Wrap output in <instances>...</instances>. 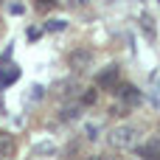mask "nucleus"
Returning <instances> with one entry per match:
<instances>
[{"label": "nucleus", "mask_w": 160, "mask_h": 160, "mask_svg": "<svg viewBox=\"0 0 160 160\" xmlns=\"http://www.w3.org/2000/svg\"><path fill=\"white\" fill-rule=\"evenodd\" d=\"M70 3H73V6H87L90 0H70Z\"/></svg>", "instance_id": "2eb2a0df"}, {"label": "nucleus", "mask_w": 160, "mask_h": 160, "mask_svg": "<svg viewBox=\"0 0 160 160\" xmlns=\"http://www.w3.org/2000/svg\"><path fill=\"white\" fill-rule=\"evenodd\" d=\"M53 3H56V0H34V6H37L39 11H45V8H51Z\"/></svg>", "instance_id": "ddd939ff"}, {"label": "nucleus", "mask_w": 160, "mask_h": 160, "mask_svg": "<svg viewBox=\"0 0 160 160\" xmlns=\"http://www.w3.org/2000/svg\"><path fill=\"white\" fill-rule=\"evenodd\" d=\"M31 155H34V158H42V155H56V143H51V141L34 143V146H31Z\"/></svg>", "instance_id": "20e7f679"}, {"label": "nucleus", "mask_w": 160, "mask_h": 160, "mask_svg": "<svg viewBox=\"0 0 160 160\" xmlns=\"http://www.w3.org/2000/svg\"><path fill=\"white\" fill-rule=\"evenodd\" d=\"M73 87H76L73 82H59V84L53 87V96H59V98H65V96H70V93H73Z\"/></svg>", "instance_id": "0eeeda50"}, {"label": "nucleus", "mask_w": 160, "mask_h": 160, "mask_svg": "<svg viewBox=\"0 0 160 160\" xmlns=\"http://www.w3.org/2000/svg\"><path fill=\"white\" fill-rule=\"evenodd\" d=\"M14 155V138L8 132H0V158H11Z\"/></svg>", "instance_id": "39448f33"}, {"label": "nucleus", "mask_w": 160, "mask_h": 160, "mask_svg": "<svg viewBox=\"0 0 160 160\" xmlns=\"http://www.w3.org/2000/svg\"><path fill=\"white\" fill-rule=\"evenodd\" d=\"M65 25H68L65 20H48L45 22V31H65Z\"/></svg>", "instance_id": "f8f14e48"}, {"label": "nucleus", "mask_w": 160, "mask_h": 160, "mask_svg": "<svg viewBox=\"0 0 160 160\" xmlns=\"http://www.w3.org/2000/svg\"><path fill=\"white\" fill-rule=\"evenodd\" d=\"M118 79V68H107L101 76H98V87H112Z\"/></svg>", "instance_id": "423d86ee"}, {"label": "nucleus", "mask_w": 160, "mask_h": 160, "mask_svg": "<svg viewBox=\"0 0 160 160\" xmlns=\"http://www.w3.org/2000/svg\"><path fill=\"white\" fill-rule=\"evenodd\" d=\"M79 115H82V104L76 101V107H73V104L65 107V115H62V118H65V121H73V118H79Z\"/></svg>", "instance_id": "9d476101"}, {"label": "nucleus", "mask_w": 160, "mask_h": 160, "mask_svg": "<svg viewBox=\"0 0 160 160\" xmlns=\"http://www.w3.org/2000/svg\"><path fill=\"white\" fill-rule=\"evenodd\" d=\"M17 76H20V70L11 65V70H6V68H0V84H8V82H17Z\"/></svg>", "instance_id": "6e6552de"}, {"label": "nucleus", "mask_w": 160, "mask_h": 160, "mask_svg": "<svg viewBox=\"0 0 160 160\" xmlns=\"http://www.w3.org/2000/svg\"><path fill=\"white\" fill-rule=\"evenodd\" d=\"M84 160H104V155H90V158H84Z\"/></svg>", "instance_id": "dca6fc26"}, {"label": "nucleus", "mask_w": 160, "mask_h": 160, "mask_svg": "<svg viewBox=\"0 0 160 160\" xmlns=\"http://www.w3.org/2000/svg\"><path fill=\"white\" fill-rule=\"evenodd\" d=\"M98 132H101V127H98V124H84V135H87V141H96V138H98Z\"/></svg>", "instance_id": "9b49d317"}, {"label": "nucleus", "mask_w": 160, "mask_h": 160, "mask_svg": "<svg viewBox=\"0 0 160 160\" xmlns=\"http://www.w3.org/2000/svg\"><path fill=\"white\" fill-rule=\"evenodd\" d=\"M118 96H124L127 101H138V98H141V96L135 93V87H129V84H124V87L118 84Z\"/></svg>", "instance_id": "1a4fd4ad"}, {"label": "nucleus", "mask_w": 160, "mask_h": 160, "mask_svg": "<svg viewBox=\"0 0 160 160\" xmlns=\"http://www.w3.org/2000/svg\"><path fill=\"white\" fill-rule=\"evenodd\" d=\"M39 34H42L39 28H28V31H25V37H28V39H39Z\"/></svg>", "instance_id": "4468645a"}, {"label": "nucleus", "mask_w": 160, "mask_h": 160, "mask_svg": "<svg viewBox=\"0 0 160 160\" xmlns=\"http://www.w3.org/2000/svg\"><path fill=\"white\" fill-rule=\"evenodd\" d=\"M70 65H73V70H87V68L93 65V53L84 51V48H76V51L70 53Z\"/></svg>", "instance_id": "f03ea898"}, {"label": "nucleus", "mask_w": 160, "mask_h": 160, "mask_svg": "<svg viewBox=\"0 0 160 160\" xmlns=\"http://www.w3.org/2000/svg\"><path fill=\"white\" fill-rule=\"evenodd\" d=\"M0 3H3V0H0Z\"/></svg>", "instance_id": "f3484780"}, {"label": "nucleus", "mask_w": 160, "mask_h": 160, "mask_svg": "<svg viewBox=\"0 0 160 160\" xmlns=\"http://www.w3.org/2000/svg\"><path fill=\"white\" fill-rule=\"evenodd\" d=\"M141 158L143 160H160V138H152L141 146Z\"/></svg>", "instance_id": "7ed1b4c3"}, {"label": "nucleus", "mask_w": 160, "mask_h": 160, "mask_svg": "<svg viewBox=\"0 0 160 160\" xmlns=\"http://www.w3.org/2000/svg\"><path fill=\"white\" fill-rule=\"evenodd\" d=\"M143 141V129L135 127V124H118L107 132V143L110 149L115 152H129V149H138Z\"/></svg>", "instance_id": "f257e3e1"}]
</instances>
